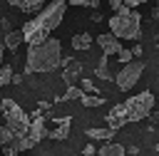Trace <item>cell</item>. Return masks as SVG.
I'll return each instance as SVG.
<instances>
[{"instance_id":"cell-2","label":"cell","mask_w":159,"mask_h":156,"mask_svg":"<svg viewBox=\"0 0 159 156\" xmlns=\"http://www.w3.org/2000/svg\"><path fill=\"white\" fill-rule=\"evenodd\" d=\"M62 59V45L60 40H55L52 35L37 45H30L27 50V62H25V72L37 74V72H52L60 67Z\"/></svg>"},{"instance_id":"cell-14","label":"cell","mask_w":159,"mask_h":156,"mask_svg":"<svg viewBox=\"0 0 159 156\" xmlns=\"http://www.w3.org/2000/svg\"><path fill=\"white\" fill-rule=\"evenodd\" d=\"M92 42H94V40H92V35H87V32H80V35L72 37V47H75V50H89Z\"/></svg>"},{"instance_id":"cell-19","label":"cell","mask_w":159,"mask_h":156,"mask_svg":"<svg viewBox=\"0 0 159 156\" xmlns=\"http://www.w3.org/2000/svg\"><path fill=\"white\" fill-rule=\"evenodd\" d=\"M10 77H12V67H10V64H2V67H0V87L7 84Z\"/></svg>"},{"instance_id":"cell-10","label":"cell","mask_w":159,"mask_h":156,"mask_svg":"<svg viewBox=\"0 0 159 156\" xmlns=\"http://www.w3.org/2000/svg\"><path fill=\"white\" fill-rule=\"evenodd\" d=\"M7 2H10L12 7H20L22 12H30V15L37 12V10L45 5V0H7Z\"/></svg>"},{"instance_id":"cell-26","label":"cell","mask_w":159,"mask_h":156,"mask_svg":"<svg viewBox=\"0 0 159 156\" xmlns=\"http://www.w3.org/2000/svg\"><path fill=\"white\" fill-rule=\"evenodd\" d=\"M119 5H122V0H109V7H112V10H117Z\"/></svg>"},{"instance_id":"cell-6","label":"cell","mask_w":159,"mask_h":156,"mask_svg":"<svg viewBox=\"0 0 159 156\" xmlns=\"http://www.w3.org/2000/svg\"><path fill=\"white\" fill-rule=\"evenodd\" d=\"M142 72H144V62L132 57L129 62H124V64H122V69H119V74L114 77V82H117V87H119L122 92H127V89H132V87L139 82Z\"/></svg>"},{"instance_id":"cell-30","label":"cell","mask_w":159,"mask_h":156,"mask_svg":"<svg viewBox=\"0 0 159 156\" xmlns=\"http://www.w3.org/2000/svg\"><path fill=\"white\" fill-rule=\"evenodd\" d=\"M157 50H159V47H157Z\"/></svg>"},{"instance_id":"cell-22","label":"cell","mask_w":159,"mask_h":156,"mask_svg":"<svg viewBox=\"0 0 159 156\" xmlns=\"http://www.w3.org/2000/svg\"><path fill=\"white\" fill-rule=\"evenodd\" d=\"M117 57H119V62L124 64V62H129V59L134 57V52H132V50H124V47H119V52H117Z\"/></svg>"},{"instance_id":"cell-9","label":"cell","mask_w":159,"mask_h":156,"mask_svg":"<svg viewBox=\"0 0 159 156\" xmlns=\"http://www.w3.org/2000/svg\"><path fill=\"white\" fill-rule=\"evenodd\" d=\"M27 136L37 144V141H42L45 136H47V129H45V121H42V116H30V126H27Z\"/></svg>"},{"instance_id":"cell-11","label":"cell","mask_w":159,"mask_h":156,"mask_svg":"<svg viewBox=\"0 0 159 156\" xmlns=\"http://www.w3.org/2000/svg\"><path fill=\"white\" fill-rule=\"evenodd\" d=\"M67 134H70V116H65L62 121H57V129L55 131H47V136L50 139H57V141L67 139Z\"/></svg>"},{"instance_id":"cell-15","label":"cell","mask_w":159,"mask_h":156,"mask_svg":"<svg viewBox=\"0 0 159 156\" xmlns=\"http://www.w3.org/2000/svg\"><path fill=\"white\" fill-rule=\"evenodd\" d=\"M114 134H117V129H112V126H107V129H87V136H89V139H104V141H107V139H112Z\"/></svg>"},{"instance_id":"cell-28","label":"cell","mask_w":159,"mask_h":156,"mask_svg":"<svg viewBox=\"0 0 159 156\" xmlns=\"http://www.w3.org/2000/svg\"><path fill=\"white\" fill-rule=\"evenodd\" d=\"M154 17H157V20H159V10H154Z\"/></svg>"},{"instance_id":"cell-1","label":"cell","mask_w":159,"mask_h":156,"mask_svg":"<svg viewBox=\"0 0 159 156\" xmlns=\"http://www.w3.org/2000/svg\"><path fill=\"white\" fill-rule=\"evenodd\" d=\"M65 10H67L65 0H52L50 5H45V10H37V15L22 25V40L27 45H37V42L47 40L52 35V30L62 22Z\"/></svg>"},{"instance_id":"cell-17","label":"cell","mask_w":159,"mask_h":156,"mask_svg":"<svg viewBox=\"0 0 159 156\" xmlns=\"http://www.w3.org/2000/svg\"><path fill=\"white\" fill-rule=\"evenodd\" d=\"M97 77L99 79H112V74H109V69H107V54H102V59H99V64H97Z\"/></svg>"},{"instance_id":"cell-23","label":"cell","mask_w":159,"mask_h":156,"mask_svg":"<svg viewBox=\"0 0 159 156\" xmlns=\"http://www.w3.org/2000/svg\"><path fill=\"white\" fill-rule=\"evenodd\" d=\"M80 87H82V92H94V84H92L89 79H82V82H80Z\"/></svg>"},{"instance_id":"cell-5","label":"cell","mask_w":159,"mask_h":156,"mask_svg":"<svg viewBox=\"0 0 159 156\" xmlns=\"http://www.w3.org/2000/svg\"><path fill=\"white\" fill-rule=\"evenodd\" d=\"M154 109V94L152 92H142L137 97H129L124 102V114H127V121H139L144 116H149Z\"/></svg>"},{"instance_id":"cell-3","label":"cell","mask_w":159,"mask_h":156,"mask_svg":"<svg viewBox=\"0 0 159 156\" xmlns=\"http://www.w3.org/2000/svg\"><path fill=\"white\" fill-rule=\"evenodd\" d=\"M142 17H139V12L137 10H132L129 5H119L117 10H114V15L109 17V30H112V35H117L119 40H139V35H142Z\"/></svg>"},{"instance_id":"cell-21","label":"cell","mask_w":159,"mask_h":156,"mask_svg":"<svg viewBox=\"0 0 159 156\" xmlns=\"http://www.w3.org/2000/svg\"><path fill=\"white\" fill-rule=\"evenodd\" d=\"M67 5H82V7H97L99 0H65Z\"/></svg>"},{"instance_id":"cell-29","label":"cell","mask_w":159,"mask_h":156,"mask_svg":"<svg viewBox=\"0 0 159 156\" xmlns=\"http://www.w3.org/2000/svg\"><path fill=\"white\" fill-rule=\"evenodd\" d=\"M157 154H159V144H157Z\"/></svg>"},{"instance_id":"cell-12","label":"cell","mask_w":159,"mask_h":156,"mask_svg":"<svg viewBox=\"0 0 159 156\" xmlns=\"http://www.w3.org/2000/svg\"><path fill=\"white\" fill-rule=\"evenodd\" d=\"M97 151H99V156H122V154H127V149H124L122 144H112L109 139H107V144L99 146Z\"/></svg>"},{"instance_id":"cell-13","label":"cell","mask_w":159,"mask_h":156,"mask_svg":"<svg viewBox=\"0 0 159 156\" xmlns=\"http://www.w3.org/2000/svg\"><path fill=\"white\" fill-rule=\"evenodd\" d=\"M22 42H25V40H22V30H10V32L5 35V42H2V45H5L7 50H17Z\"/></svg>"},{"instance_id":"cell-8","label":"cell","mask_w":159,"mask_h":156,"mask_svg":"<svg viewBox=\"0 0 159 156\" xmlns=\"http://www.w3.org/2000/svg\"><path fill=\"white\" fill-rule=\"evenodd\" d=\"M124 124H129L127 121V114H124V104H117V106H112V111L107 114V126H112V129H122Z\"/></svg>"},{"instance_id":"cell-18","label":"cell","mask_w":159,"mask_h":156,"mask_svg":"<svg viewBox=\"0 0 159 156\" xmlns=\"http://www.w3.org/2000/svg\"><path fill=\"white\" fill-rule=\"evenodd\" d=\"M80 97H82V89H80V87H70L60 99H62V102H70V99H80Z\"/></svg>"},{"instance_id":"cell-25","label":"cell","mask_w":159,"mask_h":156,"mask_svg":"<svg viewBox=\"0 0 159 156\" xmlns=\"http://www.w3.org/2000/svg\"><path fill=\"white\" fill-rule=\"evenodd\" d=\"M124 5H129V7H137V5H142V2H149V0H122Z\"/></svg>"},{"instance_id":"cell-20","label":"cell","mask_w":159,"mask_h":156,"mask_svg":"<svg viewBox=\"0 0 159 156\" xmlns=\"http://www.w3.org/2000/svg\"><path fill=\"white\" fill-rule=\"evenodd\" d=\"M12 136H15V134H12L7 126H0V144H2V146H5V144H10V141H12Z\"/></svg>"},{"instance_id":"cell-4","label":"cell","mask_w":159,"mask_h":156,"mask_svg":"<svg viewBox=\"0 0 159 156\" xmlns=\"http://www.w3.org/2000/svg\"><path fill=\"white\" fill-rule=\"evenodd\" d=\"M0 111H2V116H5V126H7L15 136L27 134L30 116L20 109V104H17V102H12V99H0Z\"/></svg>"},{"instance_id":"cell-7","label":"cell","mask_w":159,"mask_h":156,"mask_svg":"<svg viewBox=\"0 0 159 156\" xmlns=\"http://www.w3.org/2000/svg\"><path fill=\"white\" fill-rule=\"evenodd\" d=\"M97 45H99V50H102V54H117L119 52V37L117 35H112V32H102L99 37H97Z\"/></svg>"},{"instance_id":"cell-24","label":"cell","mask_w":159,"mask_h":156,"mask_svg":"<svg viewBox=\"0 0 159 156\" xmlns=\"http://www.w3.org/2000/svg\"><path fill=\"white\" fill-rule=\"evenodd\" d=\"M94 151H97V146H92V144H87V146L82 149V154H84V156H92Z\"/></svg>"},{"instance_id":"cell-27","label":"cell","mask_w":159,"mask_h":156,"mask_svg":"<svg viewBox=\"0 0 159 156\" xmlns=\"http://www.w3.org/2000/svg\"><path fill=\"white\" fill-rule=\"evenodd\" d=\"M2 50H5V45L0 42V62H2Z\"/></svg>"},{"instance_id":"cell-16","label":"cell","mask_w":159,"mask_h":156,"mask_svg":"<svg viewBox=\"0 0 159 156\" xmlns=\"http://www.w3.org/2000/svg\"><path fill=\"white\" fill-rule=\"evenodd\" d=\"M80 102H82V106H87V109H89V106H102V104H104L102 97H97V94H84V92H82Z\"/></svg>"}]
</instances>
